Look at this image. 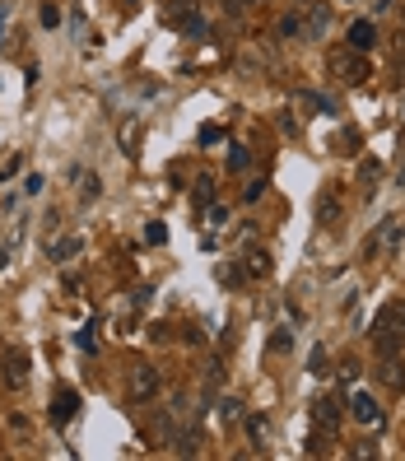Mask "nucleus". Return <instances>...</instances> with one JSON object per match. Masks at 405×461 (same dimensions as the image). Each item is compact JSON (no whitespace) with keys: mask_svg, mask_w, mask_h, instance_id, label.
<instances>
[{"mask_svg":"<svg viewBox=\"0 0 405 461\" xmlns=\"http://www.w3.org/2000/svg\"><path fill=\"white\" fill-rule=\"evenodd\" d=\"M368 336H372L377 359H387V354H401V345H405V298H392V303L377 308Z\"/></svg>","mask_w":405,"mask_h":461,"instance_id":"f257e3e1","label":"nucleus"},{"mask_svg":"<svg viewBox=\"0 0 405 461\" xmlns=\"http://www.w3.org/2000/svg\"><path fill=\"white\" fill-rule=\"evenodd\" d=\"M327 70H331V79H340L349 89H359L363 79H368V61H363V52H354V47H336L327 57Z\"/></svg>","mask_w":405,"mask_h":461,"instance_id":"f03ea898","label":"nucleus"},{"mask_svg":"<svg viewBox=\"0 0 405 461\" xmlns=\"http://www.w3.org/2000/svg\"><path fill=\"white\" fill-rule=\"evenodd\" d=\"M0 383L10 392L28 387V349H5V368H0Z\"/></svg>","mask_w":405,"mask_h":461,"instance_id":"7ed1b4c3","label":"nucleus"},{"mask_svg":"<svg viewBox=\"0 0 405 461\" xmlns=\"http://www.w3.org/2000/svg\"><path fill=\"white\" fill-rule=\"evenodd\" d=\"M340 419H345V401H340V396H322V401L312 405V424L322 428V433H336Z\"/></svg>","mask_w":405,"mask_h":461,"instance_id":"20e7f679","label":"nucleus"},{"mask_svg":"<svg viewBox=\"0 0 405 461\" xmlns=\"http://www.w3.org/2000/svg\"><path fill=\"white\" fill-rule=\"evenodd\" d=\"M158 396V368L154 363H135L131 368V401H154Z\"/></svg>","mask_w":405,"mask_h":461,"instance_id":"39448f33","label":"nucleus"},{"mask_svg":"<svg viewBox=\"0 0 405 461\" xmlns=\"http://www.w3.org/2000/svg\"><path fill=\"white\" fill-rule=\"evenodd\" d=\"M75 415H79V392H70V387H57V392H52V424L66 428Z\"/></svg>","mask_w":405,"mask_h":461,"instance_id":"423d86ee","label":"nucleus"},{"mask_svg":"<svg viewBox=\"0 0 405 461\" xmlns=\"http://www.w3.org/2000/svg\"><path fill=\"white\" fill-rule=\"evenodd\" d=\"M327 28H331V5H327V0H307L303 37H327Z\"/></svg>","mask_w":405,"mask_h":461,"instance_id":"0eeeda50","label":"nucleus"},{"mask_svg":"<svg viewBox=\"0 0 405 461\" xmlns=\"http://www.w3.org/2000/svg\"><path fill=\"white\" fill-rule=\"evenodd\" d=\"M372 378H377L387 392H405V363H401V354H387V359L372 368Z\"/></svg>","mask_w":405,"mask_h":461,"instance_id":"6e6552de","label":"nucleus"},{"mask_svg":"<svg viewBox=\"0 0 405 461\" xmlns=\"http://www.w3.org/2000/svg\"><path fill=\"white\" fill-rule=\"evenodd\" d=\"M79 252H84V238H79V233H66V238H57V243H47V257L61 261V266H66V261H75Z\"/></svg>","mask_w":405,"mask_h":461,"instance_id":"1a4fd4ad","label":"nucleus"},{"mask_svg":"<svg viewBox=\"0 0 405 461\" xmlns=\"http://www.w3.org/2000/svg\"><path fill=\"white\" fill-rule=\"evenodd\" d=\"M349 415L359 419V424H382V405L372 401L368 392H359V396H354V401H349Z\"/></svg>","mask_w":405,"mask_h":461,"instance_id":"9d476101","label":"nucleus"},{"mask_svg":"<svg viewBox=\"0 0 405 461\" xmlns=\"http://www.w3.org/2000/svg\"><path fill=\"white\" fill-rule=\"evenodd\" d=\"M23 233H28V224H23V219H14L10 233L0 238V266H10V261H14V247L23 243Z\"/></svg>","mask_w":405,"mask_h":461,"instance_id":"9b49d317","label":"nucleus"},{"mask_svg":"<svg viewBox=\"0 0 405 461\" xmlns=\"http://www.w3.org/2000/svg\"><path fill=\"white\" fill-rule=\"evenodd\" d=\"M317 224L322 228H340V201L331 192H322V201H317Z\"/></svg>","mask_w":405,"mask_h":461,"instance_id":"f8f14e48","label":"nucleus"},{"mask_svg":"<svg viewBox=\"0 0 405 461\" xmlns=\"http://www.w3.org/2000/svg\"><path fill=\"white\" fill-rule=\"evenodd\" d=\"M298 107H307V112H327V117H336V103L327 98V93H312V89H298Z\"/></svg>","mask_w":405,"mask_h":461,"instance_id":"ddd939ff","label":"nucleus"},{"mask_svg":"<svg viewBox=\"0 0 405 461\" xmlns=\"http://www.w3.org/2000/svg\"><path fill=\"white\" fill-rule=\"evenodd\" d=\"M372 42H377V28H372V19H359L354 28H349V47H354V52H368Z\"/></svg>","mask_w":405,"mask_h":461,"instance_id":"4468645a","label":"nucleus"},{"mask_svg":"<svg viewBox=\"0 0 405 461\" xmlns=\"http://www.w3.org/2000/svg\"><path fill=\"white\" fill-rule=\"evenodd\" d=\"M192 201L201 205V210H210V205H214V177H210V173H201V177H196V187H192Z\"/></svg>","mask_w":405,"mask_h":461,"instance_id":"2eb2a0df","label":"nucleus"},{"mask_svg":"<svg viewBox=\"0 0 405 461\" xmlns=\"http://www.w3.org/2000/svg\"><path fill=\"white\" fill-rule=\"evenodd\" d=\"M359 149H363V135L349 126V131H340V140H336V154H345V158H359Z\"/></svg>","mask_w":405,"mask_h":461,"instance_id":"dca6fc26","label":"nucleus"},{"mask_svg":"<svg viewBox=\"0 0 405 461\" xmlns=\"http://www.w3.org/2000/svg\"><path fill=\"white\" fill-rule=\"evenodd\" d=\"M135 140H140V122H135V117H126V122H122V154H126V158H135V149H140Z\"/></svg>","mask_w":405,"mask_h":461,"instance_id":"f3484780","label":"nucleus"},{"mask_svg":"<svg viewBox=\"0 0 405 461\" xmlns=\"http://www.w3.org/2000/svg\"><path fill=\"white\" fill-rule=\"evenodd\" d=\"M214 275H219V284H228V289H242V284H247V270L233 266V261H228V266H219Z\"/></svg>","mask_w":405,"mask_h":461,"instance_id":"a211bd4d","label":"nucleus"},{"mask_svg":"<svg viewBox=\"0 0 405 461\" xmlns=\"http://www.w3.org/2000/svg\"><path fill=\"white\" fill-rule=\"evenodd\" d=\"M247 438L257 443V448H266V438H270V419L266 415H247Z\"/></svg>","mask_w":405,"mask_h":461,"instance_id":"6ab92c4d","label":"nucleus"},{"mask_svg":"<svg viewBox=\"0 0 405 461\" xmlns=\"http://www.w3.org/2000/svg\"><path fill=\"white\" fill-rule=\"evenodd\" d=\"M359 182L372 192V187L382 182V163H377V158H359Z\"/></svg>","mask_w":405,"mask_h":461,"instance_id":"aec40b11","label":"nucleus"},{"mask_svg":"<svg viewBox=\"0 0 405 461\" xmlns=\"http://www.w3.org/2000/svg\"><path fill=\"white\" fill-rule=\"evenodd\" d=\"M182 33H187V37H205V33H210V23H205L196 10H187V14H182Z\"/></svg>","mask_w":405,"mask_h":461,"instance_id":"412c9836","label":"nucleus"},{"mask_svg":"<svg viewBox=\"0 0 405 461\" xmlns=\"http://www.w3.org/2000/svg\"><path fill=\"white\" fill-rule=\"evenodd\" d=\"M275 33H280V37H303V14H284Z\"/></svg>","mask_w":405,"mask_h":461,"instance_id":"4be33fe9","label":"nucleus"},{"mask_svg":"<svg viewBox=\"0 0 405 461\" xmlns=\"http://www.w3.org/2000/svg\"><path fill=\"white\" fill-rule=\"evenodd\" d=\"M214 410H219V419H224V424H233V419H242V401H233V396H224V401L214 405Z\"/></svg>","mask_w":405,"mask_h":461,"instance_id":"5701e85b","label":"nucleus"},{"mask_svg":"<svg viewBox=\"0 0 405 461\" xmlns=\"http://www.w3.org/2000/svg\"><path fill=\"white\" fill-rule=\"evenodd\" d=\"M247 275H270V252H247Z\"/></svg>","mask_w":405,"mask_h":461,"instance_id":"b1692460","label":"nucleus"},{"mask_svg":"<svg viewBox=\"0 0 405 461\" xmlns=\"http://www.w3.org/2000/svg\"><path fill=\"white\" fill-rule=\"evenodd\" d=\"M307 373H327V345H312V354H307Z\"/></svg>","mask_w":405,"mask_h":461,"instance_id":"393cba45","label":"nucleus"},{"mask_svg":"<svg viewBox=\"0 0 405 461\" xmlns=\"http://www.w3.org/2000/svg\"><path fill=\"white\" fill-rule=\"evenodd\" d=\"M145 243H154V247H163V243H168V224H145Z\"/></svg>","mask_w":405,"mask_h":461,"instance_id":"a878e982","label":"nucleus"},{"mask_svg":"<svg viewBox=\"0 0 405 461\" xmlns=\"http://www.w3.org/2000/svg\"><path fill=\"white\" fill-rule=\"evenodd\" d=\"M79 182H84V187H79V196H84V201H98V177H93V173H79Z\"/></svg>","mask_w":405,"mask_h":461,"instance_id":"bb28decb","label":"nucleus"},{"mask_svg":"<svg viewBox=\"0 0 405 461\" xmlns=\"http://www.w3.org/2000/svg\"><path fill=\"white\" fill-rule=\"evenodd\" d=\"M247 163H252V154H247L242 145H233V149H228V168H233V173H242Z\"/></svg>","mask_w":405,"mask_h":461,"instance_id":"cd10ccee","label":"nucleus"},{"mask_svg":"<svg viewBox=\"0 0 405 461\" xmlns=\"http://www.w3.org/2000/svg\"><path fill=\"white\" fill-rule=\"evenodd\" d=\"M42 187H47V177H42V173H28V177H23V192H28V196H37Z\"/></svg>","mask_w":405,"mask_h":461,"instance_id":"c85d7f7f","label":"nucleus"},{"mask_svg":"<svg viewBox=\"0 0 405 461\" xmlns=\"http://www.w3.org/2000/svg\"><path fill=\"white\" fill-rule=\"evenodd\" d=\"M219 135H224V131H219V126H201V135H196V140H201V145H219Z\"/></svg>","mask_w":405,"mask_h":461,"instance_id":"c756f323","label":"nucleus"},{"mask_svg":"<svg viewBox=\"0 0 405 461\" xmlns=\"http://www.w3.org/2000/svg\"><path fill=\"white\" fill-rule=\"evenodd\" d=\"M19 168H23V154H14L10 163H5V168H0V182H10V177H14V173H19Z\"/></svg>","mask_w":405,"mask_h":461,"instance_id":"7c9ffc66","label":"nucleus"},{"mask_svg":"<svg viewBox=\"0 0 405 461\" xmlns=\"http://www.w3.org/2000/svg\"><path fill=\"white\" fill-rule=\"evenodd\" d=\"M75 345L84 349V354H93V331H89V327H84V331H75Z\"/></svg>","mask_w":405,"mask_h":461,"instance_id":"2f4dec72","label":"nucleus"},{"mask_svg":"<svg viewBox=\"0 0 405 461\" xmlns=\"http://www.w3.org/2000/svg\"><path fill=\"white\" fill-rule=\"evenodd\" d=\"M42 23H47V28H52V23H61V10H57V5H42Z\"/></svg>","mask_w":405,"mask_h":461,"instance_id":"473e14b6","label":"nucleus"},{"mask_svg":"<svg viewBox=\"0 0 405 461\" xmlns=\"http://www.w3.org/2000/svg\"><path fill=\"white\" fill-rule=\"evenodd\" d=\"M210 224H228V210H224V205H210Z\"/></svg>","mask_w":405,"mask_h":461,"instance_id":"72a5a7b5","label":"nucleus"},{"mask_svg":"<svg viewBox=\"0 0 405 461\" xmlns=\"http://www.w3.org/2000/svg\"><path fill=\"white\" fill-rule=\"evenodd\" d=\"M261 192H266V182H247V192L242 196H247V201H261Z\"/></svg>","mask_w":405,"mask_h":461,"instance_id":"f704fd0d","label":"nucleus"},{"mask_svg":"<svg viewBox=\"0 0 405 461\" xmlns=\"http://www.w3.org/2000/svg\"><path fill=\"white\" fill-rule=\"evenodd\" d=\"M280 131H284V135H298V122H293V117L284 112V117H280Z\"/></svg>","mask_w":405,"mask_h":461,"instance_id":"c9c22d12","label":"nucleus"},{"mask_svg":"<svg viewBox=\"0 0 405 461\" xmlns=\"http://www.w3.org/2000/svg\"><path fill=\"white\" fill-rule=\"evenodd\" d=\"M5 19H10V5H0V28H5Z\"/></svg>","mask_w":405,"mask_h":461,"instance_id":"e433bc0d","label":"nucleus"},{"mask_svg":"<svg viewBox=\"0 0 405 461\" xmlns=\"http://www.w3.org/2000/svg\"><path fill=\"white\" fill-rule=\"evenodd\" d=\"M122 10H135V0H122Z\"/></svg>","mask_w":405,"mask_h":461,"instance_id":"4c0bfd02","label":"nucleus"},{"mask_svg":"<svg viewBox=\"0 0 405 461\" xmlns=\"http://www.w3.org/2000/svg\"><path fill=\"white\" fill-rule=\"evenodd\" d=\"M0 368H5V345H0Z\"/></svg>","mask_w":405,"mask_h":461,"instance_id":"58836bf2","label":"nucleus"},{"mask_svg":"<svg viewBox=\"0 0 405 461\" xmlns=\"http://www.w3.org/2000/svg\"><path fill=\"white\" fill-rule=\"evenodd\" d=\"M247 5H257V0H247Z\"/></svg>","mask_w":405,"mask_h":461,"instance_id":"ea45409f","label":"nucleus"},{"mask_svg":"<svg viewBox=\"0 0 405 461\" xmlns=\"http://www.w3.org/2000/svg\"><path fill=\"white\" fill-rule=\"evenodd\" d=\"M298 5H307V0H298Z\"/></svg>","mask_w":405,"mask_h":461,"instance_id":"a19ab883","label":"nucleus"}]
</instances>
